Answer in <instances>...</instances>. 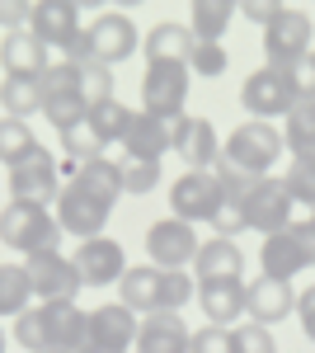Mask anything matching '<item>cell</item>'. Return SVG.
Listing matches in <instances>:
<instances>
[{
    "mask_svg": "<svg viewBox=\"0 0 315 353\" xmlns=\"http://www.w3.org/2000/svg\"><path fill=\"white\" fill-rule=\"evenodd\" d=\"M118 146L128 151V161H151V165H160V161H165V151H174V141H170V123H160V118H151V113L136 109Z\"/></svg>",
    "mask_w": 315,
    "mask_h": 353,
    "instance_id": "obj_20",
    "label": "cell"
},
{
    "mask_svg": "<svg viewBox=\"0 0 315 353\" xmlns=\"http://www.w3.org/2000/svg\"><path fill=\"white\" fill-rule=\"evenodd\" d=\"M0 66H5V76H43L52 61H48V48L28 28H14L0 38Z\"/></svg>",
    "mask_w": 315,
    "mask_h": 353,
    "instance_id": "obj_24",
    "label": "cell"
},
{
    "mask_svg": "<svg viewBox=\"0 0 315 353\" xmlns=\"http://www.w3.org/2000/svg\"><path fill=\"white\" fill-rule=\"evenodd\" d=\"M198 231L179 217H160L151 231H146V254H151V264L156 269H184L198 259Z\"/></svg>",
    "mask_w": 315,
    "mask_h": 353,
    "instance_id": "obj_13",
    "label": "cell"
},
{
    "mask_svg": "<svg viewBox=\"0 0 315 353\" xmlns=\"http://www.w3.org/2000/svg\"><path fill=\"white\" fill-rule=\"evenodd\" d=\"M221 184H216V174L212 170H188L179 174L174 184H170V217L188 221V226H198V221H212L221 212Z\"/></svg>",
    "mask_w": 315,
    "mask_h": 353,
    "instance_id": "obj_7",
    "label": "cell"
},
{
    "mask_svg": "<svg viewBox=\"0 0 315 353\" xmlns=\"http://www.w3.org/2000/svg\"><path fill=\"white\" fill-rule=\"evenodd\" d=\"M28 33L48 48V52H61L71 57L85 38V19H80V5L71 0H43L28 10Z\"/></svg>",
    "mask_w": 315,
    "mask_h": 353,
    "instance_id": "obj_5",
    "label": "cell"
},
{
    "mask_svg": "<svg viewBox=\"0 0 315 353\" xmlns=\"http://www.w3.org/2000/svg\"><path fill=\"white\" fill-rule=\"evenodd\" d=\"M240 14H245V19H254V24H273V19H278V14H283V5H240Z\"/></svg>",
    "mask_w": 315,
    "mask_h": 353,
    "instance_id": "obj_48",
    "label": "cell"
},
{
    "mask_svg": "<svg viewBox=\"0 0 315 353\" xmlns=\"http://www.w3.org/2000/svg\"><path fill=\"white\" fill-rule=\"evenodd\" d=\"M245 311H250L254 325H273V321L296 311V292H292V283H278V278L259 273L254 283H245Z\"/></svg>",
    "mask_w": 315,
    "mask_h": 353,
    "instance_id": "obj_19",
    "label": "cell"
},
{
    "mask_svg": "<svg viewBox=\"0 0 315 353\" xmlns=\"http://www.w3.org/2000/svg\"><path fill=\"white\" fill-rule=\"evenodd\" d=\"M61 141H66V151H71L80 165L99 161V151H104V141L94 137V128H90V113H85V123H76L71 132H61Z\"/></svg>",
    "mask_w": 315,
    "mask_h": 353,
    "instance_id": "obj_37",
    "label": "cell"
},
{
    "mask_svg": "<svg viewBox=\"0 0 315 353\" xmlns=\"http://www.w3.org/2000/svg\"><path fill=\"white\" fill-rule=\"evenodd\" d=\"M0 109H5V118L28 123V113H43V81L38 76H5L0 81Z\"/></svg>",
    "mask_w": 315,
    "mask_h": 353,
    "instance_id": "obj_28",
    "label": "cell"
},
{
    "mask_svg": "<svg viewBox=\"0 0 315 353\" xmlns=\"http://www.w3.org/2000/svg\"><path fill=\"white\" fill-rule=\"evenodd\" d=\"M160 184V165L151 161H123V193H151Z\"/></svg>",
    "mask_w": 315,
    "mask_h": 353,
    "instance_id": "obj_43",
    "label": "cell"
},
{
    "mask_svg": "<svg viewBox=\"0 0 315 353\" xmlns=\"http://www.w3.org/2000/svg\"><path fill=\"white\" fill-rule=\"evenodd\" d=\"M231 24H236V5L231 0H198L193 5V19H188L198 43H221V33Z\"/></svg>",
    "mask_w": 315,
    "mask_h": 353,
    "instance_id": "obj_29",
    "label": "cell"
},
{
    "mask_svg": "<svg viewBox=\"0 0 315 353\" xmlns=\"http://www.w3.org/2000/svg\"><path fill=\"white\" fill-rule=\"evenodd\" d=\"M193 28L188 24H174V19H160L151 33H146V61H179L188 66V57H193Z\"/></svg>",
    "mask_w": 315,
    "mask_h": 353,
    "instance_id": "obj_26",
    "label": "cell"
},
{
    "mask_svg": "<svg viewBox=\"0 0 315 353\" xmlns=\"http://www.w3.org/2000/svg\"><path fill=\"white\" fill-rule=\"evenodd\" d=\"M296 321H301V334L315 344V283L306 292H296Z\"/></svg>",
    "mask_w": 315,
    "mask_h": 353,
    "instance_id": "obj_46",
    "label": "cell"
},
{
    "mask_svg": "<svg viewBox=\"0 0 315 353\" xmlns=\"http://www.w3.org/2000/svg\"><path fill=\"white\" fill-rule=\"evenodd\" d=\"M14 339L28 353H48V325H43V311L38 306H28L24 316H14Z\"/></svg>",
    "mask_w": 315,
    "mask_h": 353,
    "instance_id": "obj_38",
    "label": "cell"
},
{
    "mask_svg": "<svg viewBox=\"0 0 315 353\" xmlns=\"http://www.w3.org/2000/svg\"><path fill=\"white\" fill-rule=\"evenodd\" d=\"M0 353H5V330H0Z\"/></svg>",
    "mask_w": 315,
    "mask_h": 353,
    "instance_id": "obj_50",
    "label": "cell"
},
{
    "mask_svg": "<svg viewBox=\"0 0 315 353\" xmlns=\"http://www.w3.org/2000/svg\"><path fill=\"white\" fill-rule=\"evenodd\" d=\"M193 278L198 283H226V278H245V254H240L236 241H212L198 245V259H193Z\"/></svg>",
    "mask_w": 315,
    "mask_h": 353,
    "instance_id": "obj_23",
    "label": "cell"
},
{
    "mask_svg": "<svg viewBox=\"0 0 315 353\" xmlns=\"http://www.w3.org/2000/svg\"><path fill=\"white\" fill-rule=\"evenodd\" d=\"M71 184H80L85 193H94L99 203H108V208H118V198H123V165H118V161H104V156H99V161L80 165Z\"/></svg>",
    "mask_w": 315,
    "mask_h": 353,
    "instance_id": "obj_27",
    "label": "cell"
},
{
    "mask_svg": "<svg viewBox=\"0 0 315 353\" xmlns=\"http://www.w3.org/2000/svg\"><path fill=\"white\" fill-rule=\"evenodd\" d=\"M188 353H236V339L226 325H203L188 334Z\"/></svg>",
    "mask_w": 315,
    "mask_h": 353,
    "instance_id": "obj_41",
    "label": "cell"
},
{
    "mask_svg": "<svg viewBox=\"0 0 315 353\" xmlns=\"http://www.w3.org/2000/svg\"><path fill=\"white\" fill-rule=\"evenodd\" d=\"M43 113H48V123H52L57 132H71L76 123H85V113H90V109H85V99L71 94V99H48Z\"/></svg>",
    "mask_w": 315,
    "mask_h": 353,
    "instance_id": "obj_40",
    "label": "cell"
},
{
    "mask_svg": "<svg viewBox=\"0 0 315 353\" xmlns=\"http://www.w3.org/2000/svg\"><path fill=\"white\" fill-rule=\"evenodd\" d=\"M311 66H315V57H311Z\"/></svg>",
    "mask_w": 315,
    "mask_h": 353,
    "instance_id": "obj_51",
    "label": "cell"
},
{
    "mask_svg": "<svg viewBox=\"0 0 315 353\" xmlns=\"http://www.w3.org/2000/svg\"><path fill=\"white\" fill-rule=\"evenodd\" d=\"M108 217H113V208L99 203L94 193H85L80 184H66L61 198H57V221H61V231L76 236V241H94V236H104Z\"/></svg>",
    "mask_w": 315,
    "mask_h": 353,
    "instance_id": "obj_12",
    "label": "cell"
},
{
    "mask_svg": "<svg viewBox=\"0 0 315 353\" xmlns=\"http://www.w3.org/2000/svg\"><path fill=\"white\" fill-rule=\"evenodd\" d=\"M245 221H250V231H259L263 241L278 236V231H287L292 221H296V203L283 189V179H259L254 184V193L245 198Z\"/></svg>",
    "mask_w": 315,
    "mask_h": 353,
    "instance_id": "obj_11",
    "label": "cell"
},
{
    "mask_svg": "<svg viewBox=\"0 0 315 353\" xmlns=\"http://www.w3.org/2000/svg\"><path fill=\"white\" fill-rule=\"evenodd\" d=\"M240 104H245L250 118H259V123H268V118H287V113L296 109L287 76L273 71V66H259L254 76H245V85H240Z\"/></svg>",
    "mask_w": 315,
    "mask_h": 353,
    "instance_id": "obj_10",
    "label": "cell"
},
{
    "mask_svg": "<svg viewBox=\"0 0 315 353\" xmlns=\"http://www.w3.org/2000/svg\"><path fill=\"white\" fill-rule=\"evenodd\" d=\"M311 221H315V212H311Z\"/></svg>",
    "mask_w": 315,
    "mask_h": 353,
    "instance_id": "obj_52",
    "label": "cell"
},
{
    "mask_svg": "<svg viewBox=\"0 0 315 353\" xmlns=\"http://www.w3.org/2000/svg\"><path fill=\"white\" fill-rule=\"evenodd\" d=\"M287 151V141H283V132L273 128V123H259V118H250V123H240L236 132L221 141V161L236 165V170H245V174H273V165H278V156Z\"/></svg>",
    "mask_w": 315,
    "mask_h": 353,
    "instance_id": "obj_3",
    "label": "cell"
},
{
    "mask_svg": "<svg viewBox=\"0 0 315 353\" xmlns=\"http://www.w3.org/2000/svg\"><path fill=\"white\" fill-rule=\"evenodd\" d=\"M28 10H33V5H0V24L10 28V33H14V28H28Z\"/></svg>",
    "mask_w": 315,
    "mask_h": 353,
    "instance_id": "obj_47",
    "label": "cell"
},
{
    "mask_svg": "<svg viewBox=\"0 0 315 353\" xmlns=\"http://www.w3.org/2000/svg\"><path fill=\"white\" fill-rule=\"evenodd\" d=\"M170 141L188 161V170H216V161H221V141H216V128L207 118H188V113L174 118L170 123Z\"/></svg>",
    "mask_w": 315,
    "mask_h": 353,
    "instance_id": "obj_16",
    "label": "cell"
},
{
    "mask_svg": "<svg viewBox=\"0 0 315 353\" xmlns=\"http://www.w3.org/2000/svg\"><path fill=\"white\" fill-rule=\"evenodd\" d=\"M231 339H236V353H278L273 330H268V325H254V321H245L240 330H231Z\"/></svg>",
    "mask_w": 315,
    "mask_h": 353,
    "instance_id": "obj_39",
    "label": "cell"
},
{
    "mask_svg": "<svg viewBox=\"0 0 315 353\" xmlns=\"http://www.w3.org/2000/svg\"><path fill=\"white\" fill-rule=\"evenodd\" d=\"M231 66V57L221 43H193V57H188V71H198V76H221Z\"/></svg>",
    "mask_w": 315,
    "mask_h": 353,
    "instance_id": "obj_42",
    "label": "cell"
},
{
    "mask_svg": "<svg viewBox=\"0 0 315 353\" xmlns=\"http://www.w3.org/2000/svg\"><path fill=\"white\" fill-rule=\"evenodd\" d=\"M0 245H10L14 254H43L61 245V221L52 208L38 203H5L0 208Z\"/></svg>",
    "mask_w": 315,
    "mask_h": 353,
    "instance_id": "obj_1",
    "label": "cell"
},
{
    "mask_svg": "<svg viewBox=\"0 0 315 353\" xmlns=\"http://www.w3.org/2000/svg\"><path fill=\"white\" fill-rule=\"evenodd\" d=\"M311 38H315L311 14L283 5V14L263 28V57H268V66H273V71H287L296 61H306V57H311Z\"/></svg>",
    "mask_w": 315,
    "mask_h": 353,
    "instance_id": "obj_6",
    "label": "cell"
},
{
    "mask_svg": "<svg viewBox=\"0 0 315 353\" xmlns=\"http://www.w3.org/2000/svg\"><path fill=\"white\" fill-rule=\"evenodd\" d=\"M38 311H43V325H48V353H80L90 316L76 301H43Z\"/></svg>",
    "mask_w": 315,
    "mask_h": 353,
    "instance_id": "obj_18",
    "label": "cell"
},
{
    "mask_svg": "<svg viewBox=\"0 0 315 353\" xmlns=\"http://www.w3.org/2000/svg\"><path fill=\"white\" fill-rule=\"evenodd\" d=\"M80 99H85V109H94V104H108L113 99V71L108 66H80Z\"/></svg>",
    "mask_w": 315,
    "mask_h": 353,
    "instance_id": "obj_36",
    "label": "cell"
},
{
    "mask_svg": "<svg viewBox=\"0 0 315 353\" xmlns=\"http://www.w3.org/2000/svg\"><path fill=\"white\" fill-rule=\"evenodd\" d=\"M292 231H296V241L306 245V254H311V264H315V221L311 217H296V221H292Z\"/></svg>",
    "mask_w": 315,
    "mask_h": 353,
    "instance_id": "obj_49",
    "label": "cell"
},
{
    "mask_svg": "<svg viewBox=\"0 0 315 353\" xmlns=\"http://www.w3.org/2000/svg\"><path fill=\"white\" fill-rule=\"evenodd\" d=\"M38 81H43V104H48V99H71V94L80 99V66H76V61H66V57L52 61Z\"/></svg>",
    "mask_w": 315,
    "mask_h": 353,
    "instance_id": "obj_35",
    "label": "cell"
},
{
    "mask_svg": "<svg viewBox=\"0 0 315 353\" xmlns=\"http://www.w3.org/2000/svg\"><path fill=\"white\" fill-rule=\"evenodd\" d=\"M132 113H136V109L118 104V99H108V104H94V109H90V128H94V137H99L104 146H108V141H123Z\"/></svg>",
    "mask_w": 315,
    "mask_h": 353,
    "instance_id": "obj_34",
    "label": "cell"
},
{
    "mask_svg": "<svg viewBox=\"0 0 315 353\" xmlns=\"http://www.w3.org/2000/svg\"><path fill=\"white\" fill-rule=\"evenodd\" d=\"M198 301L207 325H231L245 311V278H226V283H198Z\"/></svg>",
    "mask_w": 315,
    "mask_h": 353,
    "instance_id": "obj_25",
    "label": "cell"
},
{
    "mask_svg": "<svg viewBox=\"0 0 315 353\" xmlns=\"http://www.w3.org/2000/svg\"><path fill=\"white\" fill-rule=\"evenodd\" d=\"M259 264H263V278H278V283H292L296 273L315 269V264H311V254H306V245L296 241V231H292V226L263 241Z\"/></svg>",
    "mask_w": 315,
    "mask_h": 353,
    "instance_id": "obj_21",
    "label": "cell"
},
{
    "mask_svg": "<svg viewBox=\"0 0 315 353\" xmlns=\"http://www.w3.org/2000/svg\"><path fill=\"white\" fill-rule=\"evenodd\" d=\"M118 301L128 306L132 316H156V311H165V269H156V264L128 269L118 278Z\"/></svg>",
    "mask_w": 315,
    "mask_h": 353,
    "instance_id": "obj_17",
    "label": "cell"
},
{
    "mask_svg": "<svg viewBox=\"0 0 315 353\" xmlns=\"http://www.w3.org/2000/svg\"><path fill=\"white\" fill-rule=\"evenodd\" d=\"M136 52V24H132L128 14H118V10H108L99 19H90L85 24V38H80V48L66 61H76V66H118V61H128Z\"/></svg>",
    "mask_w": 315,
    "mask_h": 353,
    "instance_id": "obj_2",
    "label": "cell"
},
{
    "mask_svg": "<svg viewBox=\"0 0 315 353\" xmlns=\"http://www.w3.org/2000/svg\"><path fill=\"white\" fill-rule=\"evenodd\" d=\"M188 104V66L179 61H151L141 76V113H151L160 123L184 118Z\"/></svg>",
    "mask_w": 315,
    "mask_h": 353,
    "instance_id": "obj_4",
    "label": "cell"
},
{
    "mask_svg": "<svg viewBox=\"0 0 315 353\" xmlns=\"http://www.w3.org/2000/svg\"><path fill=\"white\" fill-rule=\"evenodd\" d=\"M283 141L292 156H315V104H296L283 118Z\"/></svg>",
    "mask_w": 315,
    "mask_h": 353,
    "instance_id": "obj_32",
    "label": "cell"
},
{
    "mask_svg": "<svg viewBox=\"0 0 315 353\" xmlns=\"http://www.w3.org/2000/svg\"><path fill=\"white\" fill-rule=\"evenodd\" d=\"M212 231H216L221 241H236L240 231H250V221H245V212H240V208H226V203H221V212L212 217Z\"/></svg>",
    "mask_w": 315,
    "mask_h": 353,
    "instance_id": "obj_45",
    "label": "cell"
},
{
    "mask_svg": "<svg viewBox=\"0 0 315 353\" xmlns=\"http://www.w3.org/2000/svg\"><path fill=\"white\" fill-rule=\"evenodd\" d=\"M24 269H28V283H33V297H43V301H76V292L85 288L76 273V259L61 254V250L28 254Z\"/></svg>",
    "mask_w": 315,
    "mask_h": 353,
    "instance_id": "obj_9",
    "label": "cell"
},
{
    "mask_svg": "<svg viewBox=\"0 0 315 353\" xmlns=\"http://www.w3.org/2000/svg\"><path fill=\"white\" fill-rule=\"evenodd\" d=\"M283 189L292 193L296 208L315 212V156H292L287 174H283Z\"/></svg>",
    "mask_w": 315,
    "mask_h": 353,
    "instance_id": "obj_33",
    "label": "cell"
},
{
    "mask_svg": "<svg viewBox=\"0 0 315 353\" xmlns=\"http://www.w3.org/2000/svg\"><path fill=\"white\" fill-rule=\"evenodd\" d=\"M33 301V283H28L24 264H0V316H24Z\"/></svg>",
    "mask_w": 315,
    "mask_h": 353,
    "instance_id": "obj_31",
    "label": "cell"
},
{
    "mask_svg": "<svg viewBox=\"0 0 315 353\" xmlns=\"http://www.w3.org/2000/svg\"><path fill=\"white\" fill-rule=\"evenodd\" d=\"M283 76H287L292 99H296V104H315V66H311V57H306V61H296V66H287Z\"/></svg>",
    "mask_w": 315,
    "mask_h": 353,
    "instance_id": "obj_44",
    "label": "cell"
},
{
    "mask_svg": "<svg viewBox=\"0 0 315 353\" xmlns=\"http://www.w3.org/2000/svg\"><path fill=\"white\" fill-rule=\"evenodd\" d=\"M188 334L179 311H156L136 325V353H188Z\"/></svg>",
    "mask_w": 315,
    "mask_h": 353,
    "instance_id": "obj_22",
    "label": "cell"
},
{
    "mask_svg": "<svg viewBox=\"0 0 315 353\" xmlns=\"http://www.w3.org/2000/svg\"><path fill=\"white\" fill-rule=\"evenodd\" d=\"M76 259V273L85 288H113L123 273H128V250L108 236H94V241H80V250L71 254Z\"/></svg>",
    "mask_w": 315,
    "mask_h": 353,
    "instance_id": "obj_15",
    "label": "cell"
},
{
    "mask_svg": "<svg viewBox=\"0 0 315 353\" xmlns=\"http://www.w3.org/2000/svg\"><path fill=\"white\" fill-rule=\"evenodd\" d=\"M136 316H132L123 301H108L90 311V325H85V344L80 353H128L136 349Z\"/></svg>",
    "mask_w": 315,
    "mask_h": 353,
    "instance_id": "obj_8",
    "label": "cell"
},
{
    "mask_svg": "<svg viewBox=\"0 0 315 353\" xmlns=\"http://www.w3.org/2000/svg\"><path fill=\"white\" fill-rule=\"evenodd\" d=\"M43 151V141L33 137V128L28 123H19V118H0V165H24V161H33Z\"/></svg>",
    "mask_w": 315,
    "mask_h": 353,
    "instance_id": "obj_30",
    "label": "cell"
},
{
    "mask_svg": "<svg viewBox=\"0 0 315 353\" xmlns=\"http://www.w3.org/2000/svg\"><path fill=\"white\" fill-rule=\"evenodd\" d=\"M52 198H61V179H57L52 151L43 146L33 161H24V165L10 170V203H38V208H52Z\"/></svg>",
    "mask_w": 315,
    "mask_h": 353,
    "instance_id": "obj_14",
    "label": "cell"
}]
</instances>
